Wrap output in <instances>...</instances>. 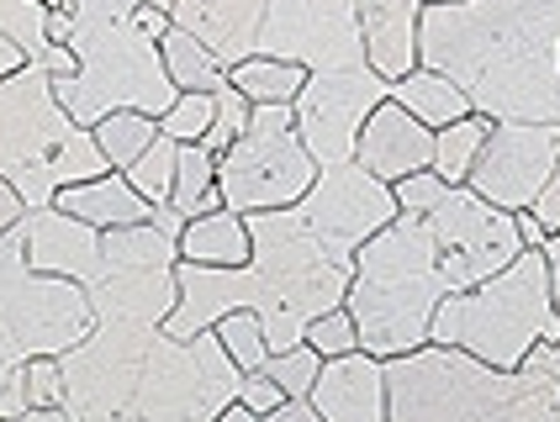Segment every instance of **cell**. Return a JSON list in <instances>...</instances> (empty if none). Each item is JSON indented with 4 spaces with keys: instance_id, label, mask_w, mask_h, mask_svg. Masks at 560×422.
I'll list each match as a JSON object with an SVG mask.
<instances>
[{
    "instance_id": "obj_16",
    "label": "cell",
    "mask_w": 560,
    "mask_h": 422,
    "mask_svg": "<svg viewBox=\"0 0 560 422\" xmlns=\"http://www.w3.org/2000/svg\"><path fill=\"white\" fill-rule=\"evenodd\" d=\"M101 259V227L69 216L59 207L27 211V265L37 274H59V280H74L85 285Z\"/></svg>"
},
{
    "instance_id": "obj_41",
    "label": "cell",
    "mask_w": 560,
    "mask_h": 422,
    "mask_svg": "<svg viewBox=\"0 0 560 422\" xmlns=\"http://www.w3.org/2000/svg\"><path fill=\"white\" fill-rule=\"evenodd\" d=\"M259 422H323V412L312 407V401H280L270 418H259Z\"/></svg>"
},
{
    "instance_id": "obj_36",
    "label": "cell",
    "mask_w": 560,
    "mask_h": 422,
    "mask_svg": "<svg viewBox=\"0 0 560 422\" xmlns=\"http://www.w3.org/2000/svg\"><path fill=\"white\" fill-rule=\"evenodd\" d=\"M27 407H63V364L59 360H27Z\"/></svg>"
},
{
    "instance_id": "obj_1",
    "label": "cell",
    "mask_w": 560,
    "mask_h": 422,
    "mask_svg": "<svg viewBox=\"0 0 560 422\" xmlns=\"http://www.w3.org/2000/svg\"><path fill=\"white\" fill-rule=\"evenodd\" d=\"M418 63L487 121H560V0H434Z\"/></svg>"
},
{
    "instance_id": "obj_33",
    "label": "cell",
    "mask_w": 560,
    "mask_h": 422,
    "mask_svg": "<svg viewBox=\"0 0 560 422\" xmlns=\"http://www.w3.org/2000/svg\"><path fill=\"white\" fill-rule=\"evenodd\" d=\"M27 349L0 328V422L27 412Z\"/></svg>"
},
{
    "instance_id": "obj_3",
    "label": "cell",
    "mask_w": 560,
    "mask_h": 422,
    "mask_svg": "<svg viewBox=\"0 0 560 422\" xmlns=\"http://www.w3.org/2000/svg\"><path fill=\"white\" fill-rule=\"evenodd\" d=\"M381 364L392 422H560V380L534 364L492 370L444 343Z\"/></svg>"
},
{
    "instance_id": "obj_32",
    "label": "cell",
    "mask_w": 560,
    "mask_h": 422,
    "mask_svg": "<svg viewBox=\"0 0 560 422\" xmlns=\"http://www.w3.org/2000/svg\"><path fill=\"white\" fill-rule=\"evenodd\" d=\"M212 106H218V95L180 91L175 95V106L159 117V132H164V138H175V143H201V138H207V127H212Z\"/></svg>"
},
{
    "instance_id": "obj_25",
    "label": "cell",
    "mask_w": 560,
    "mask_h": 422,
    "mask_svg": "<svg viewBox=\"0 0 560 422\" xmlns=\"http://www.w3.org/2000/svg\"><path fill=\"white\" fill-rule=\"evenodd\" d=\"M487 132H492V121L487 117H466L455 121V127H439L434 132V169L444 185H466L470 164H476V153H481V143H487Z\"/></svg>"
},
{
    "instance_id": "obj_50",
    "label": "cell",
    "mask_w": 560,
    "mask_h": 422,
    "mask_svg": "<svg viewBox=\"0 0 560 422\" xmlns=\"http://www.w3.org/2000/svg\"><path fill=\"white\" fill-rule=\"evenodd\" d=\"M423 5H434V0H423Z\"/></svg>"
},
{
    "instance_id": "obj_22",
    "label": "cell",
    "mask_w": 560,
    "mask_h": 422,
    "mask_svg": "<svg viewBox=\"0 0 560 422\" xmlns=\"http://www.w3.org/2000/svg\"><path fill=\"white\" fill-rule=\"evenodd\" d=\"M159 54H164V69H170V85H175V91L218 95L222 85H228V63H222L207 43H196L190 32L170 27L159 37Z\"/></svg>"
},
{
    "instance_id": "obj_20",
    "label": "cell",
    "mask_w": 560,
    "mask_h": 422,
    "mask_svg": "<svg viewBox=\"0 0 560 422\" xmlns=\"http://www.w3.org/2000/svg\"><path fill=\"white\" fill-rule=\"evenodd\" d=\"M180 259L190 265H249V227H244V211H207V216H190L186 233H180Z\"/></svg>"
},
{
    "instance_id": "obj_30",
    "label": "cell",
    "mask_w": 560,
    "mask_h": 422,
    "mask_svg": "<svg viewBox=\"0 0 560 422\" xmlns=\"http://www.w3.org/2000/svg\"><path fill=\"white\" fill-rule=\"evenodd\" d=\"M265 375H270L280 391H285V401H307L312 386H317V375H323V354H317L307 338H302L296 349L270 354V360H265Z\"/></svg>"
},
{
    "instance_id": "obj_18",
    "label": "cell",
    "mask_w": 560,
    "mask_h": 422,
    "mask_svg": "<svg viewBox=\"0 0 560 422\" xmlns=\"http://www.w3.org/2000/svg\"><path fill=\"white\" fill-rule=\"evenodd\" d=\"M360 11V37H365V63L386 85L418 69V16L423 0H354Z\"/></svg>"
},
{
    "instance_id": "obj_37",
    "label": "cell",
    "mask_w": 560,
    "mask_h": 422,
    "mask_svg": "<svg viewBox=\"0 0 560 422\" xmlns=\"http://www.w3.org/2000/svg\"><path fill=\"white\" fill-rule=\"evenodd\" d=\"M238 401L249 407L254 418H270L280 401H285V391H280L276 380L265 375V370H254V375H238Z\"/></svg>"
},
{
    "instance_id": "obj_11",
    "label": "cell",
    "mask_w": 560,
    "mask_h": 422,
    "mask_svg": "<svg viewBox=\"0 0 560 422\" xmlns=\"http://www.w3.org/2000/svg\"><path fill=\"white\" fill-rule=\"evenodd\" d=\"M254 54L302 63L307 74L354 69V63H365L360 11H354V0H270L259 37H254Z\"/></svg>"
},
{
    "instance_id": "obj_34",
    "label": "cell",
    "mask_w": 560,
    "mask_h": 422,
    "mask_svg": "<svg viewBox=\"0 0 560 422\" xmlns=\"http://www.w3.org/2000/svg\"><path fill=\"white\" fill-rule=\"evenodd\" d=\"M307 343L323 354V360H339V354H354L360 349V328H354V317H349V306H334V312H323L317 323L307 328Z\"/></svg>"
},
{
    "instance_id": "obj_13",
    "label": "cell",
    "mask_w": 560,
    "mask_h": 422,
    "mask_svg": "<svg viewBox=\"0 0 560 422\" xmlns=\"http://www.w3.org/2000/svg\"><path fill=\"white\" fill-rule=\"evenodd\" d=\"M560 164V121H492L466 185L502 211H529Z\"/></svg>"
},
{
    "instance_id": "obj_47",
    "label": "cell",
    "mask_w": 560,
    "mask_h": 422,
    "mask_svg": "<svg viewBox=\"0 0 560 422\" xmlns=\"http://www.w3.org/2000/svg\"><path fill=\"white\" fill-rule=\"evenodd\" d=\"M218 422H259V418H254V412L244 407V401H228V407L218 412Z\"/></svg>"
},
{
    "instance_id": "obj_12",
    "label": "cell",
    "mask_w": 560,
    "mask_h": 422,
    "mask_svg": "<svg viewBox=\"0 0 560 422\" xmlns=\"http://www.w3.org/2000/svg\"><path fill=\"white\" fill-rule=\"evenodd\" d=\"M307 233L323 243L328 259L339 265H354V254L397 216V196L392 185L375 180L371 169L360 164H334V169H317L312 190L296 201Z\"/></svg>"
},
{
    "instance_id": "obj_15",
    "label": "cell",
    "mask_w": 560,
    "mask_h": 422,
    "mask_svg": "<svg viewBox=\"0 0 560 422\" xmlns=\"http://www.w3.org/2000/svg\"><path fill=\"white\" fill-rule=\"evenodd\" d=\"M323 412V422H392L386 418V364L365 349L323 360V375L307 396Z\"/></svg>"
},
{
    "instance_id": "obj_48",
    "label": "cell",
    "mask_w": 560,
    "mask_h": 422,
    "mask_svg": "<svg viewBox=\"0 0 560 422\" xmlns=\"http://www.w3.org/2000/svg\"><path fill=\"white\" fill-rule=\"evenodd\" d=\"M149 5H159V11H175V0H149Z\"/></svg>"
},
{
    "instance_id": "obj_26",
    "label": "cell",
    "mask_w": 560,
    "mask_h": 422,
    "mask_svg": "<svg viewBox=\"0 0 560 422\" xmlns=\"http://www.w3.org/2000/svg\"><path fill=\"white\" fill-rule=\"evenodd\" d=\"M91 138H95V149L106 153V164H112V169H127L143 149H154L159 121L143 117V112H112V117H101L91 127Z\"/></svg>"
},
{
    "instance_id": "obj_9",
    "label": "cell",
    "mask_w": 560,
    "mask_h": 422,
    "mask_svg": "<svg viewBox=\"0 0 560 422\" xmlns=\"http://www.w3.org/2000/svg\"><path fill=\"white\" fill-rule=\"evenodd\" d=\"M386 95H392V85L375 74L371 63L307 74L302 95L291 101V117H296V138H302V149L312 153V164H317V169L354 164L365 117H371Z\"/></svg>"
},
{
    "instance_id": "obj_31",
    "label": "cell",
    "mask_w": 560,
    "mask_h": 422,
    "mask_svg": "<svg viewBox=\"0 0 560 422\" xmlns=\"http://www.w3.org/2000/svg\"><path fill=\"white\" fill-rule=\"evenodd\" d=\"M249 95L238 91V85H222L218 91V106H212V127H207V138H201V149L207 153H228L238 138H244V127H249Z\"/></svg>"
},
{
    "instance_id": "obj_44",
    "label": "cell",
    "mask_w": 560,
    "mask_h": 422,
    "mask_svg": "<svg viewBox=\"0 0 560 422\" xmlns=\"http://www.w3.org/2000/svg\"><path fill=\"white\" fill-rule=\"evenodd\" d=\"M16 69H27V54H22V48H16V43L0 32V80H11Z\"/></svg>"
},
{
    "instance_id": "obj_10",
    "label": "cell",
    "mask_w": 560,
    "mask_h": 422,
    "mask_svg": "<svg viewBox=\"0 0 560 422\" xmlns=\"http://www.w3.org/2000/svg\"><path fill=\"white\" fill-rule=\"evenodd\" d=\"M423 216L434 227L439 265H444V280H450L455 296L470 291V285H481V280H492V274L508 270L524 254L518 227H513V211L481 201L470 185H450L444 201L434 211H423Z\"/></svg>"
},
{
    "instance_id": "obj_8",
    "label": "cell",
    "mask_w": 560,
    "mask_h": 422,
    "mask_svg": "<svg viewBox=\"0 0 560 422\" xmlns=\"http://www.w3.org/2000/svg\"><path fill=\"white\" fill-rule=\"evenodd\" d=\"M317 180V164L296 138L291 106H254L249 127L218 159V196L228 211H285Z\"/></svg>"
},
{
    "instance_id": "obj_7",
    "label": "cell",
    "mask_w": 560,
    "mask_h": 422,
    "mask_svg": "<svg viewBox=\"0 0 560 422\" xmlns=\"http://www.w3.org/2000/svg\"><path fill=\"white\" fill-rule=\"evenodd\" d=\"M175 265H180V238L164 233L159 222L117 227V233H101V259L80 291L91 296L95 323L164 328V317L180 302Z\"/></svg>"
},
{
    "instance_id": "obj_19",
    "label": "cell",
    "mask_w": 560,
    "mask_h": 422,
    "mask_svg": "<svg viewBox=\"0 0 560 422\" xmlns=\"http://www.w3.org/2000/svg\"><path fill=\"white\" fill-rule=\"evenodd\" d=\"M59 211L69 216H80V222H91L101 233H117V227H138V222H154V207L127 185L122 169H106V175H95V180H80L59 190Z\"/></svg>"
},
{
    "instance_id": "obj_4",
    "label": "cell",
    "mask_w": 560,
    "mask_h": 422,
    "mask_svg": "<svg viewBox=\"0 0 560 422\" xmlns=\"http://www.w3.org/2000/svg\"><path fill=\"white\" fill-rule=\"evenodd\" d=\"M74 32H69V54L74 74L54 80V95L80 127H95L112 112H143L164 117L175 106V85L159 54V37L138 27V5L143 0H63Z\"/></svg>"
},
{
    "instance_id": "obj_27",
    "label": "cell",
    "mask_w": 560,
    "mask_h": 422,
    "mask_svg": "<svg viewBox=\"0 0 560 422\" xmlns=\"http://www.w3.org/2000/svg\"><path fill=\"white\" fill-rule=\"evenodd\" d=\"M175 164H180V143L159 132L154 149L138 153L122 175H127V185H132L143 201H149V207H170V190H175Z\"/></svg>"
},
{
    "instance_id": "obj_46",
    "label": "cell",
    "mask_w": 560,
    "mask_h": 422,
    "mask_svg": "<svg viewBox=\"0 0 560 422\" xmlns=\"http://www.w3.org/2000/svg\"><path fill=\"white\" fill-rule=\"evenodd\" d=\"M5 422H69V412L63 407H27V412H16V418Z\"/></svg>"
},
{
    "instance_id": "obj_40",
    "label": "cell",
    "mask_w": 560,
    "mask_h": 422,
    "mask_svg": "<svg viewBox=\"0 0 560 422\" xmlns=\"http://www.w3.org/2000/svg\"><path fill=\"white\" fill-rule=\"evenodd\" d=\"M513 227H518V243H524V248H545V238H550L534 211H513Z\"/></svg>"
},
{
    "instance_id": "obj_2",
    "label": "cell",
    "mask_w": 560,
    "mask_h": 422,
    "mask_svg": "<svg viewBox=\"0 0 560 422\" xmlns=\"http://www.w3.org/2000/svg\"><path fill=\"white\" fill-rule=\"evenodd\" d=\"M450 291L444 265H439L434 227L423 211H397L360 254H354V280H349V317L360 328V349L371 360H397L429 343L434 312Z\"/></svg>"
},
{
    "instance_id": "obj_45",
    "label": "cell",
    "mask_w": 560,
    "mask_h": 422,
    "mask_svg": "<svg viewBox=\"0 0 560 422\" xmlns=\"http://www.w3.org/2000/svg\"><path fill=\"white\" fill-rule=\"evenodd\" d=\"M545 265H550V296H556V312H560V233L545 238Z\"/></svg>"
},
{
    "instance_id": "obj_29",
    "label": "cell",
    "mask_w": 560,
    "mask_h": 422,
    "mask_svg": "<svg viewBox=\"0 0 560 422\" xmlns=\"http://www.w3.org/2000/svg\"><path fill=\"white\" fill-rule=\"evenodd\" d=\"M212 332H218V343L228 349V360L238 364V375L265 370V360H270V343H265V328H259V317H254V312H233V317H222Z\"/></svg>"
},
{
    "instance_id": "obj_21",
    "label": "cell",
    "mask_w": 560,
    "mask_h": 422,
    "mask_svg": "<svg viewBox=\"0 0 560 422\" xmlns=\"http://www.w3.org/2000/svg\"><path fill=\"white\" fill-rule=\"evenodd\" d=\"M392 101L402 106L407 117H418L423 127H434V132H439V127H455V121L476 117V112H470V101H466V95L455 91V85H450L444 74H434V69H423V63H418L412 74H402V80L392 85Z\"/></svg>"
},
{
    "instance_id": "obj_14",
    "label": "cell",
    "mask_w": 560,
    "mask_h": 422,
    "mask_svg": "<svg viewBox=\"0 0 560 422\" xmlns=\"http://www.w3.org/2000/svg\"><path fill=\"white\" fill-rule=\"evenodd\" d=\"M354 164L371 169L375 180H386V185L407 180V175H418V169L434 164V127H423L418 117H407L402 106L386 95L371 117H365Z\"/></svg>"
},
{
    "instance_id": "obj_23",
    "label": "cell",
    "mask_w": 560,
    "mask_h": 422,
    "mask_svg": "<svg viewBox=\"0 0 560 422\" xmlns=\"http://www.w3.org/2000/svg\"><path fill=\"white\" fill-rule=\"evenodd\" d=\"M218 153H207L201 143H180V164H175V190H170V211L180 216H207L218 211Z\"/></svg>"
},
{
    "instance_id": "obj_43",
    "label": "cell",
    "mask_w": 560,
    "mask_h": 422,
    "mask_svg": "<svg viewBox=\"0 0 560 422\" xmlns=\"http://www.w3.org/2000/svg\"><path fill=\"white\" fill-rule=\"evenodd\" d=\"M524 364H534V370H545L550 380H560V338H556V343H539Z\"/></svg>"
},
{
    "instance_id": "obj_6",
    "label": "cell",
    "mask_w": 560,
    "mask_h": 422,
    "mask_svg": "<svg viewBox=\"0 0 560 422\" xmlns=\"http://www.w3.org/2000/svg\"><path fill=\"white\" fill-rule=\"evenodd\" d=\"M560 338V312L550 296L545 248H524L508 270L470 285L460 296H444L434 312L429 343L460 349L492 370H518L539 343Z\"/></svg>"
},
{
    "instance_id": "obj_35",
    "label": "cell",
    "mask_w": 560,
    "mask_h": 422,
    "mask_svg": "<svg viewBox=\"0 0 560 422\" xmlns=\"http://www.w3.org/2000/svg\"><path fill=\"white\" fill-rule=\"evenodd\" d=\"M444 190L450 185L439 180L434 169H418V175H407V180L392 185V196H397V211H434L444 201Z\"/></svg>"
},
{
    "instance_id": "obj_24",
    "label": "cell",
    "mask_w": 560,
    "mask_h": 422,
    "mask_svg": "<svg viewBox=\"0 0 560 422\" xmlns=\"http://www.w3.org/2000/svg\"><path fill=\"white\" fill-rule=\"evenodd\" d=\"M228 85H238V91L249 95V106H291L302 95V85H307V69L254 54L238 69H228Z\"/></svg>"
},
{
    "instance_id": "obj_49",
    "label": "cell",
    "mask_w": 560,
    "mask_h": 422,
    "mask_svg": "<svg viewBox=\"0 0 560 422\" xmlns=\"http://www.w3.org/2000/svg\"><path fill=\"white\" fill-rule=\"evenodd\" d=\"M43 5H63V0H43Z\"/></svg>"
},
{
    "instance_id": "obj_17",
    "label": "cell",
    "mask_w": 560,
    "mask_h": 422,
    "mask_svg": "<svg viewBox=\"0 0 560 422\" xmlns=\"http://www.w3.org/2000/svg\"><path fill=\"white\" fill-rule=\"evenodd\" d=\"M270 0H175L170 22L180 32H190L196 43H207L228 69H238L244 59H254V37L265 22Z\"/></svg>"
},
{
    "instance_id": "obj_42",
    "label": "cell",
    "mask_w": 560,
    "mask_h": 422,
    "mask_svg": "<svg viewBox=\"0 0 560 422\" xmlns=\"http://www.w3.org/2000/svg\"><path fill=\"white\" fill-rule=\"evenodd\" d=\"M69 32H74L69 5H54V11H48V43H54V48H69Z\"/></svg>"
},
{
    "instance_id": "obj_28",
    "label": "cell",
    "mask_w": 560,
    "mask_h": 422,
    "mask_svg": "<svg viewBox=\"0 0 560 422\" xmlns=\"http://www.w3.org/2000/svg\"><path fill=\"white\" fill-rule=\"evenodd\" d=\"M48 11L54 5H43V0H0V32L27 54V63H43L48 59Z\"/></svg>"
},
{
    "instance_id": "obj_5",
    "label": "cell",
    "mask_w": 560,
    "mask_h": 422,
    "mask_svg": "<svg viewBox=\"0 0 560 422\" xmlns=\"http://www.w3.org/2000/svg\"><path fill=\"white\" fill-rule=\"evenodd\" d=\"M106 169L112 164L95 149L91 127H80L59 106L48 63H27L0 80V180L27 201V211L54 207L59 190Z\"/></svg>"
},
{
    "instance_id": "obj_39",
    "label": "cell",
    "mask_w": 560,
    "mask_h": 422,
    "mask_svg": "<svg viewBox=\"0 0 560 422\" xmlns=\"http://www.w3.org/2000/svg\"><path fill=\"white\" fill-rule=\"evenodd\" d=\"M22 216H27V201H22V196H16L11 185L0 180V233H11V227H16Z\"/></svg>"
},
{
    "instance_id": "obj_38",
    "label": "cell",
    "mask_w": 560,
    "mask_h": 422,
    "mask_svg": "<svg viewBox=\"0 0 560 422\" xmlns=\"http://www.w3.org/2000/svg\"><path fill=\"white\" fill-rule=\"evenodd\" d=\"M529 211L545 222V233H560V164H556V180L545 185V196H539Z\"/></svg>"
}]
</instances>
